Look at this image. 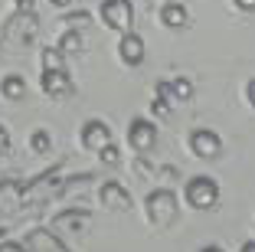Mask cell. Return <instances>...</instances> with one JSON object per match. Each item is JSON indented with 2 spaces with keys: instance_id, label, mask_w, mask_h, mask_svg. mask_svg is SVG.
Wrapping results in <instances>:
<instances>
[{
  "instance_id": "obj_1",
  "label": "cell",
  "mask_w": 255,
  "mask_h": 252,
  "mask_svg": "<svg viewBox=\"0 0 255 252\" xmlns=\"http://www.w3.org/2000/svg\"><path fill=\"white\" fill-rule=\"evenodd\" d=\"M187 203L193 210H213L219 203V184L213 177H206V174H200V177L187 180Z\"/></svg>"
},
{
  "instance_id": "obj_2",
  "label": "cell",
  "mask_w": 255,
  "mask_h": 252,
  "mask_svg": "<svg viewBox=\"0 0 255 252\" xmlns=\"http://www.w3.org/2000/svg\"><path fill=\"white\" fill-rule=\"evenodd\" d=\"M102 20H105L108 30L128 33L134 26V7H131V0H102Z\"/></svg>"
},
{
  "instance_id": "obj_3",
  "label": "cell",
  "mask_w": 255,
  "mask_h": 252,
  "mask_svg": "<svg viewBox=\"0 0 255 252\" xmlns=\"http://www.w3.org/2000/svg\"><path fill=\"white\" fill-rule=\"evenodd\" d=\"M147 216L154 226H167L177 216V197H173V190H150L147 193Z\"/></svg>"
},
{
  "instance_id": "obj_4",
  "label": "cell",
  "mask_w": 255,
  "mask_h": 252,
  "mask_svg": "<svg viewBox=\"0 0 255 252\" xmlns=\"http://www.w3.org/2000/svg\"><path fill=\"white\" fill-rule=\"evenodd\" d=\"M190 151L196 157H203V161H213L223 151V138L216 131H210V128H196V131H190Z\"/></svg>"
},
{
  "instance_id": "obj_5",
  "label": "cell",
  "mask_w": 255,
  "mask_h": 252,
  "mask_svg": "<svg viewBox=\"0 0 255 252\" xmlns=\"http://www.w3.org/2000/svg\"><path fill=\"white\" fill-rule=\"evenodd\" d=\"M154 141H157V128H154V121L134 118L131 125H128V144H131L137 154L150 151V148H154Z\"/></svg>"
},
{
  "instance_id": "obj_6",
  "label": "cell",
  "mask_w": 255,
  "mask_h": 252,
  "mask_svg": "<svg viewBox=\"0 0 255 252\" xmlns=\"http://www.w3.org/2000/svg\"><path fill=\"white\" fill-rule=\"evenodd\" d=\"M39 85H43V92L49 98H66V95H72V79H69L66 69H43Z\"/></svg>"
},
{
  "instance_id": "obj_7",
  "label": "cell",
  "mask_w": 255,
  "mask_h": 252,
  "mask_svg": "<svg viewBox=\"0 0 255 252\" xmlns=\"http://www.w3.org/2000/svg\"><path fill=\"white\" fill-rule=\"evenodd\" d=\"M115 138H112V128L105 125V121H85L82 125V144L89 151H102V148H108V144H112Z\"/></svg>"
},
{
  "instance_id": "obj_8",
  "label": "cell",
  "mask_w": 255,
  "mask_h": 252,
  "mask_svg": "<svg viewBox=\"0 0 255 252\" xmlns=\"http://www.w3.org/2000/svg\"><path fill=\"white\" fill-rule=\"evenodd\" d=\"M118 56L125 59V66H141L144 62V39L137 36V33H121L118 39Z\"/></svg>"
},
{
  "instance_id": "obj_9",
  "label": "cell",
  "mask_w": 255,
  "mask_h": 252,
  "mask_svg": "<svg viewBox=\"0 0 255 252\" xmlns=\"http://www.w3.org/2000/svg\"><path fill=\"white\" fill-rule=\"evenodd\" d=\"M98 197H102V203H105L108 210H118V213H128V210H131V197H128V190L121 184H115V180L102 184Z\"/></svg>"
},
{
  "instance_id": "obj_10",
  "label": "cell",
  "mask_w": 255,
  "mask_h": 252,
  "mask_svg": "<svg viewBox=\"0 0 255 252\" xmlns=\"http://www.w3.org/2000/svg\"><path fill=\"white\" fill-rule=\"evenodd\" d=\"M190 13L183 3H164V10H160V23L164 26H170V30H180V26H187Z\"/></svg>"
},
{
  "instance_id": "obj_11",
  "label": "cell",
  "mask_w": 255,
  "mask_h": 252,
  "mask_svg": "<svg viewBox=\"0 0 255 252\" xmlns=\"http://www.w3.org/2000/svg\"><path fill=\"white\" fill-rule=\"evenodd\" d=\"M0 95L10 98V102H20V98L26 95V82H23V75H3V79H0Z\"/></svg>"
},
{
  "instance_id": "obj_12",
  "label": "cell",
  "mask_w": 255,
  "mask_h": 252,
  "mask_svg": "<svg viewBox=\"0 0 255 252\" xmlns=\"http://www.w3.org/2000/svg\"><path fill=\"white\" fill-rule=\"evenodd\" d=\"M59 49H62V56L82 52V49H85V33H82V30H66V33L59 36Z\"/></svg>"
},
{
  "instance_id": "obj_13",
  "label": "cell",
  "mask_w": 255,
  "mask_h": 252,
  "mask_svg": "<svg viewBox=\"0 0 255 252\" xmlns=\"http://www.w3.org/2000/svg\"><path fill=\"white\" fill-rule=\"evenodd\" d=\"M49 148H53V134L46 131V128H36V131L30 134V151L33 154H46Z\"/></svg>"
},
{
  "instance_id": "obj_14",
  "label": "cell",
  "mask_w": 255,
  "mask_h": 252,
  "mask_svg": "<svg viewBox=\"0 0 255 252\" xmlns=\"http://www.w3.org/2000/svg\"><path fill=\"white\" fill-rule=\"evenodd\" d=\"M167 85H170V95H173V98H180V102H187V98H193V82H190V79H183V75H177V79H170Z\"/></svg>"
},
{
  "instance_id": "obj_15",
  "label": "cell",
  "mask_w": 255,
  "mask_h": 252,
  "mask_svg": "<svg viewBox=\"0 0 255 252\" xmlns=\"http://www.w3.org/2000/svg\"><path fill=\"white\" fill-rule=\"evenodd\" d=\"M43 69H66V56L59 46H46L43 49Z\"/></svg>"
},
{
  "instance_id": "obj_16",
  "label": "cell",
  "mask_w": 255,
  "mask_h": 252,
  "mask_svg": "<svg viewBox=\"0 0 255 252\" xmlns=\"http://www.w3.org/2000/svg\"><path fill=\"white\" fill-rule=\"evenodd\" d=\"M30 243H33V249H39V252H62V246H53L56 239L49 236V233H30Z\"/></svg>"
},
{
  "instance_id": "obj_17",
  "label": "cell",
  "mask_w": 255,
  "mask_h": 252,
  "mask_svg": "<svg viewBox=\"0 0 255 252\" xmlns=\"http://www.w3.org/2000/svg\"><path fill=\"white\" fill-rule=\"evenodd\" d=\"M82 23H92L89 10H72V13H66V16H62V26H66V30H79Z\"/></svg>"
},
{
  "instance_id": "obj_18",
  "label": "cell",
  "mask_w": 255,
  "mask_h": 252,
  "mask_svg": "<svg viewBox=\"0 0 255 252\" xmlns=\"http://www.w3.org/2000/svg\"><path fill=\"white\" fill-rule=\"evenodd\" d=\"M150 111H154L157 118H167V115H170V102H167V98H157V95H154V102H150Z\"/></svg>"
},
{
  "instance_id": "obj_19",
  "label": "cell",
  "mask_w": 255,
  "mask_h": 252,
  "mask_svg": "<svg viewBox=\"0 0 255 252\" xmlns=\"http://www.w3.org/2000/svg\"><path fill=\"white\" fill-rule=\"evenodd\" d=\"M98 157H102V164H118V148H115V141L98 151Z\"/></svg>"
},
{
  "instance_id": "obj_20",
  "label": "cell",
  "mask_w": 255,
  "mask_h": 252,
  "mask_svg": "<svg viewBox=\"0 0 255 252\" xmlns=\"http://www.w3.org/2000/svg\"><path fill=\"white\" fill-rule=\"evenodd\" d=\"M10 151H13V141H10V131L3 125H0V157L3 154H10Z\"/></svg>"
},
{
  "instance_id": "obj_21",
  "label": "cell",
  "mask_w": 255,
  "mask_h": 252,
  "mask_svg": "<svg viewBox=\"0 0 255 252\" xmlns=\"http://www.w3.org/2000/svg\"><path fill=\"white\" fill-rule=\"evenodd\" d=\"M33 3L36 0H16V13H33Z\"/></svg>"
},
{
  "instance_id": "obj_22",
  "label": "cell",
  "mask_w": 255,
  "mask_h": 252,
  "mask_svg": "<svg viewBox=\"0 0 255 252\" xmlns=\"http://www.w3.org/2000/svg\"><path fill=\"white\" fill-rule=\"evenodd\" d=\"M0 252H26V246H20V243H0Z\"/></svg>"
},
{
  "instance_id": "obj_23",
  "label": "cell",
  "mask_w": 255,
  "mask_h": 252,
  "mask_svg": "<svg viewBox=\"0 0 255 252\" xmlns=\"http://www.w3.org/2000/svg\"><path fill=\"white\" fill-rule=\"evenodd\" d=\"M246 98H249V105L255 108V79H249V82H246Z\"/></svg>"
},
{
  "instance_id": "obj_24",
  "label": "cell",
  "mask_w": 255,
  "mask_h": 252,
  "mask_svg": "<svg viewBox=\"0 0 255 252\" xmlns=\"http://www.w3.org/2000/svg\"><path fill=\"white\" fill-rule=\"evenodd\" d=\"M233 3H236V7H239V10H249V13H252V10H255V0H233Z\"/></svg>"
},
{
  "instance_id": "obj_25",
  "label": "cell",
  "mask_w": 255,
  "mask_h": 252,
  "mask_svg": "<svg viewBox=\"0 0 255 252\" xmlns=\"http://www.w3.org/2000/svg\"><path fill=\"white\" fill-rule=\"evenodd\" d=\"M49 3H53V7H62V10H66L69 3H72V0H49Z\"/></svg>"
},
{
  "instance_id": "obj_26",
  "label": "cell",
  "mask_w": 255,
  "mask_h": 252,
  "mask_svg": "<svg viewBox=\"0 0 255 252\" xmlns=\"http://www.w3.org/2000/svg\"><path fill=\"white\" fill-rule=\"evenodd\" d=\"M242 252H255V239H249V243H242Z\"/></svg>"
},
{
  "instance_id": "obj_27",
  "label": "cell",
  "mask_w": 255,
  "mask_h": 252,
  "mask_svg": "<svg viewBox=\"0 0 255 252\" xmlns=\"http://www.w3.org/2000/svg\"><path fill=\"white\" fill-rule=\"evenodd\" d=\"M200 252H223L219 246H206V249H200Z\"/></svg>"
}]
</instances>
